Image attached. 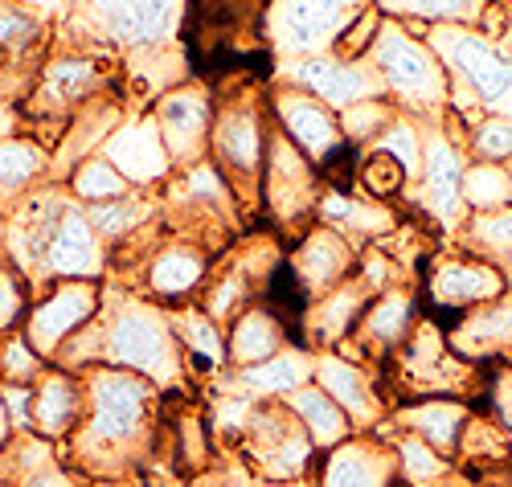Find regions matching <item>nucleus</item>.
<instances>
[{
	"label": "nucleus",
	"mask_w": 512,
	"mask_h": 487,
	"mask_svg": "<svg viewBox=\"0 0 512 487\" xmlns=\"http://www.w3.org/2000/svg\"><path fill=\"white\" fill-rule=\"evenodd\" d=\"M394 455H398V475L410 483V487H422V483H439L447 475V459L435 451V447H426L422 438L414 434H402L394 442Z\"/></svg>",
	"instance_id": "42"
},
{
	"label": "nucleus",
	"mask_w": 512,
	"mask_h": 487,
	"mask_svg": "<svg viewBox=\"0 0 512 487\" xmlns=\"http://www.w3.org/2000/svg\"><path fill=\"white\" fill-rule=\"evenodd\" d=\"M369 299H373V291L357 279V271L345 283H336L332 291L316 295L308 307V320H304V344H345L357 332Z\"/></svg>",
	"instance_id": "20"
},
{
	"label": "nucleus",
	"mask_w": 512,
	"mask_h": 487,
	"mask_svg": "<svg viewBox=\"0 0 512 487\" xmlns=\"http://www.w3.org/2000/svg\"><path fill=\"white\" fill-rule=\"evenodd\" d=\"M373 0H271L263 33L267 46L283 58L332 54L345 33Z\"/></svg>",
	"instance_id": "5"
},
{
	"label": "nucleus",
	"mask_w": 512,
	"mask_h": 487,
	"mask_svg": "<svg viewBox=\"0 0 512 487\" xmlns=\"http://www.w3.org/2000/svg\"><path fill=\"white\" fill-rule=\"evenodd\" d=\"M50 25L41 21L21 0H0V62L17 66L25 54H37L46 46Z\"/></svg>",
	"instance_id": "36"
},
{
	"label": "nucleus",
	"mask_w": 512,
	"mask_h": 487,
	"mask_svg": "<svg viewBox=\"0 0 512 487\" xmlns=\"http://www.w3.org/2000/svg\"><path fill=\"white\" fill-rule=\"evenodd\" d=\"M455 451H459V463L467 467V475L476 479V475H488L512 459V438L492 410H472L459 430Z\"/></svg>",
	"instance_id": "28"
},
{
	"label": "nucleus",
	"mask_w": 512,
	"mask_h": 487,
	"mask_svg": "<svg viewBox=\"0 0 512 487\" xmlns=\"http://www.w3.org/2000/svg\"><path fill=\"white\" fill-rule=\"evenodd\" d=\"M369 66L377 70L386 95H394L402 107L410 111H443L451 103V78L439 62V54L426 46V37L410 33L402 21L381 25L373 50H369Z\"/></svg>",
	"instance_id": "2"
},
{
	"label": "nucleus",
	"mask_w": 512,
	"mask_h": 487,
	"mask_svg": "<svg viewBox=\"0 0 512 487\" xmlns=\"http://www.w3.org/2000/svg\"><path fill=\"white\" fill-rule=\"evenodd\" d=\"M111 78H115V62L99 54L95 46H70V50L46 54V62L33 74V86L25 95V119L29 123L54 119L66 131L70 115L82 103L111 91Z\"/></svg>",
	"instance_id": "4"
},
{
	"label": "nucleus",
	"mask_w": 512,
	"mask_h": 487,
	"mask_svg": "<svg viewBox=\"0 0 512 487\" xmlns=\"http://www.w3.org/2000/svg\"><path fill=\"white\" fill-rule=\"evenodd\" d=\"M9 410H5V402H0V451H5V434H9Z\"/></svg>",
	"instance_id": "48"
},
{
	"label": "nucleus",
	"mask_w": 512,
	"mask_h": 487,
	"mask_svg": "<svg viewBox=\"0 0 512 487\" xmlns=\"http://www.w3.org/2000/svg\"><path fill=\"white\" fill-rule=\"evenodd\" d=\"M373 144H377V148H386V152H394V156L406 164L410 176L422 168V136H418V127H414L410 119H402V115H398L386 131H381Z\"/></svg>",
	"instance_id": "46"
},
{
	"label": "nucleus",
	"mask_w": 512,
	"mask_h": 487,
	"mask_svg": "<svg viewBox=\"0 0 512 487\" xmlns=\"http://www.w3.org/2000/svg\"><path fill=\"white\" fill-rule=\"evenodd\" d=\"M87 451H115L136 438L152 414V381L127 369H95L87 373Z\"/></svg>",
	"instance_id": "7"
},
{
	"label": "nucleus",
	"mask_w": 512,
	"mask_h": 487,
	"mask_svg": "<svg viewBox=\"0 0 512 487\" xmlns=\"http://www.w3.org/2000/svg\"><path fill=\"white\" fill-rule=\"evenodd\" d=\"M467 414L472 410H467L459 397H422V402L406 406L398 418L414 438H422L426 447H435L447 459V455H455V442H459Z\"/></svg>",
	"instance_id": "29"
},
{
	"label": "nucleus",
	"mask_w": 512,
	"mask_h": 487,
	"mask_svg": "<svg viewBox=\"0 0 512 487\" xmlns=\"http://www.w3.org/2000/svg\"><path fill=\"white\" fill-rule=\"evenodd\" d=\"M472 152L488 164H504L512 160V119L504 115H484L472 127Z\"/></svg>",
	"instance_id": "45"
},
{
	"label": "nucleus",
	"mask_w": 512,
	"mask_h": 487,
	"mask_svg": "<svg viewBox=\"0 0 512 487\" xmlns=\"http://www.w3.org/2000/svg\"><path fill=\"white\" fill-rule=\"evenodd\" d=\"M484 381H488V397H492V414L500 418V426L512 438V369H500V373H492Z\"/></svg>",
	"instance_id": "47"
},
{
	"label": "nucleus",
	"mask_w": 512,
	"mask_h": 487,
	"mask_svg": "<svg viewBox=\"0 0 512 487\" xmlns=\"http://www.w3.org/2000/svg\"><path fill=\"white\" fill-rule=\"evenodd\" d=\"M29 316V279L0 258V332H17Z\"/></svg>",
	"instance_id": "44"
},
{
	"label": "nucleus",
	"mask_w": 512,
	"mask_h": 487,
	"mask_svg": "<svg viewBox=\"0 0 512 487\" xmlns=\"http://www.w3.org/2000/svg\"><path fill=\"white\" fill-rule=\"evenodd\" d=\"M103 156L127 176V185H160L164 176L173 172V160H168V148L160 140L156 115L119 123L103 144Z\"/></svg>",
	"instance_id": "17"
},
{
	"label": "nucleus",
	"mask_w": 512,
	"mask_h": 487,
	"mask_svg": "<svg viewBox=\"0 0 512 487\" xmlns=\"http://www.w3.org/2000/svg\"><path fill=\"white\" fill-rule=\"evenodd\" d=\"M426 46L439 54L451 91L459 86L488 115L512 119V54L500 41H492L476 25H435L426 29Z\"/></svg>",
	"instance_id": "1"
},
{
	"label": "nucleus",
	"mask_w": 512,
	"mask_h": 487,
	"mask_svg": "<svg viewBox=\"0 0 512 487\" xmlns=\"http://www.w3.org/2000/svg\"><path fill=\"white\" fill-rule=\"evenodd\" d=\"M459 193H463V205L476 209V213H488V209H500L512 201V172L504 164H472L463 168V181H459Z\"/></svg>",
	"instance_id": "39"
},
{
	"label": "nucleus",
	"mask_w": 512,
	"mask_h": 487,
	"mask_svg": "<svg viewBox=\"0 0 512 487\" xmlns=\"http://www.w3.org/2000/svg\"><path fill=\"white\" fill-rule=\"evenodd\" d=\"M242 438H246L254 463H259L271 479H295L308 467V459L316 451V442L308 438L304 422L291 414V406L254 410L246 430H242Z\"/></svg>",
	"instance_id": "14"
},
{
	"label": "nucleus",
	"mask_w": 512,
	"mask_h": 487,
	"mask_svg": "<svg viewBox=\"0 0 512 487\" xmlns=\"http://www.w3.org/2000/svg\"><path fill=\"white\" fill-rule=\"evenodd\" d=\"M144 279H148V291L156 299H189L205 287L209 279V250L201 242H164L152 250L148 267H144Z\"/></svg>",
	"instance_id": "21"
},
{
	"label": "nucleus",
	"mask_w": 512,
	"mask_h": 487,
	"mask_svg": "<svg viewBox=\"0 0 512 487\" xmlns=\"http://www.w3.org/2000/svg\"><path fill=\"white\" fill-rule=\"evenodd\" d=\"M504 5H512V0H504Z\"/></svg>",
	"instance_id": "51"
},
{
	"label": "nucleus",
	"mask_w": 512,
	"mask_h": 487,
	"mask_svg": "<svg viewBox=\"0 0 512 487\" xmlns=\"http://www.w3.org/2000/svg\"><path fill=\"white\" fill-rule=\"evenodd\" d=\"M287 406H291V414L304 422V430H308V438L316 442V447H324V451H332V447H340V442L349 438V430H353V422H349V414L340 410L332 397L320 389V385H300L295 393H287Z\"/></svg>",
	"instance_id": "31"
},
{
	"label": "nucleus",
	"mask_w": 512,
	"mask_h": 487,
	"mask_svg": "<svg viewBox=\"0 0 512 487\" xmlns=\"http://www.w3.org/2000/svg\"><path fill=\"white\" fill-rule=\"evenodd\" d=\"M459 181H463V160H459L455 144L443 140L439 131L426 136L422 140V201H426V213L451 221L463 209Z\"/></svg>",
	"instance_id": "26"
},
{
	"label": "nucleus",
	"mask_w": 512,
	"mask_h": 487,
	"mask_svg": "<svg viewBox=\"0 0 512 487\" xmlns=\"http://www.w3.org/2000/svg\"><path fill=\"white\" fill-rule=\"evenodd\" d=\"M287 262H291V271L300 275V283L308 287V295L316 299V295L332 291L336 283H345L357 271V250L340 230L312 226V230H304L300 246L287 254Z\"/></svg>",
	"instance_id": "18"
},
{
	"label": "nucleus",
	"mask_w": 512,
	"mask_h": 487,
	"mask_svg": "<svg viewBox=\"0 0 512 487\" xmlns=\"http://www.w3.org/2000/svg\"><path fill=\"white\" fill-rule=\"evenodd\" d=\"M463 242H467V254L484 258L504 279L512 275V209L472 213V221L463 226Z\"/></svg>",
	"instance_id": "32"
},
{
	"label": "nucleus",
	"mask_w": 512,
	"mask_h": 487,
	"mask_svg": "<svg viewBox=\"0 0 512 487\" xmlns=\"http://www.w3.org/2000/svg\"><path fill=\"white\" fill-rule=\"evenodd\" d=\"M267 107H271V123L283 131V136L300 148L312 164H324L340 144H345V131H340V115L320 103L316 95L300 91V86H275L267 91Z\"/></svg>",
	"instance_id": "13"
},
{
	"label": "nucleus",
	"mask_w": 512,
	"mask_h": 487,
	"mask_svg": "<svg viewBox=\"0 0 512 487\" xmlns=\"http://www.w3.org/2000/svg\"><path fill=\"white\" fill-rule=\"evenodd\" d=\"M312 373H316V361L295 344V348H283V352H275V357H267L259 365H246L242 385L254 389V393H295L300 385L312 381Z\"/></svg>",
	"instance_id": "33"
},
{
	"label": "nucleus",
	"mask_w": 512,
	"mask_h": 487,
	"mask_svg": "<svg viewBox=\"0 0 512 487\" xmlns=\"http://www.w3.org/2000/svg\"><path fill=\"white\" fill-rule=\"evenodd\" d=\"M287 82L300 86V91H308V95H316L320 103H328L336 115L345 107H353V103L386 95V86H381V78L369 62H345L336 54L291 58L287 62Z\"/></svg>",
	"instance_id": "15"
},
{
	"label": "nucleus",
	"mask_w": 512,
	"mask_h": 487,
	"mask_svg": "<svg viewBox=\"0 0 512 487\" xmlns=\"http://www.w3.org/2000/svg\"><path fill=\"white\" fill-rule=\"evenodd\" d=\"M508 291L504 275L488 267L476 254H459V258H435L431 271L422 279V316H431L443 332H451L472 307H484Z\"/></svg>",
	"instance_id": "9"
},
{
	"label": "nucleus",
	"mask_w": 512,
	"mask_h": 487,
	"mask_svg": "<svg viewBox=\"0 0 512 487\" xmlns=\"http://www.w3.org/2000/svg\"><path fill=\"white\" fill-rule=\"evenodd\" d=\"M70 193L82 197V201H91V205H103V201L127 197L132 185H127V176L107 156H87L70 172Z\"/></svg>",
	"instance_id": "40"
},
{
	"label": "nucleus",
	"mask_w": 512,
	"mask_h": 487,
	"mask_svg": "<svg viewBox=\"0 0 512 487\" xmlns=\"http://www.w3.org/2000/svg\"><path fill=\"white\" fill-rule=\"evenodd\" d=\"M87 414V385L82 377H70L66 369L41 373V381H33V426L41 434H66L82 422Z\"/></svg>",
	"instance_id": "25"
},
{
	"label": "nucleus",
	"mask_w": 512,
	"mask_h": 487,
	"mask_svg": "<svg viewBox=\"0 0 512 487\" xmlns=\"http://www.w3.org/2000/svg\"><path fill=\"white\" fill-rule=\"evenodd\" d=\"M394 119H398V107L377 95V99H365V103H353V107L340 111V131H345L349 144L361 148V144H373Z\"/></svg>",
	"instance_id": "41"
},
{
	"label": "nucleus",
	"mask_w": 512,
	"mask_h": 487,
	"mask_svg": "<svg viewBox=\"0 0 512 487\" xmlns=\"http://www.w3.org/2000/svg\"><path fill=\"white\" fill-rule=\"evenodd\" d=\"M320 197H324V181L316 164L271 123L267 160H263V205L275 217V226L304 230L320 209Z\"/></svg>",
	"instance_id": "8"
},
{
	"label": "nucleus",
	"mask_w": 512,
	"mask_h": 487,
	"mask_svg": "<svg viewBox=\"0 0 512 487\" xmlns=\"http://www.w3.org/2000/svg\"><path fill=\"white\" fill-rule=\"evenodd\" d=\"M418 307H422L418 295H410L402 287H390V291L373 295L369 307H365V316H361V324H357V332H353V344H361L365 357H377V361L394 357L398 344L422 320Z\"/></svg>",
	"instance_id": "19"
},
{
	"label": "nucleus",
	"mask_w": 512,
	"mask_h": 487,
	"mask_svg": "<svg viewBox=\"0 0 512 487\" xmlns=\"http://www.w3.org/2000/svg\"><path fill=\"white\" fill-rule=\"evenodd\" d=\"M103 312V287L99 279H54L50 291L37 303H29V316L21 324L25 340L41 352L46 361L58 357V348L82 332Z\"/></svg>",
	"instance_id": "11"
},
{
	"label": "nucleus",
	"mask_w": 512,
	"mask_h": 487,
	"mask_svg": "<svg viewBox=\"0 0 512 487\" xmlns=\"http://www.w3.org/2000/svg\"><path fill=\"white\" fill-rule=\"evenodd\" d=\"M316 385L349 414L353 426H373L381 418V397H377L381 381L369 377L361 365H353L345 357H320L316 361Z\"/></svg>",
	"instance_id": "22"
},
{
	"label": "nucleus",
	"mask_w": 512,
	"mask_h": 487,
	"mask_svg": "<svg viewBox=\"0 0 512 487\" xmlns=\"http://www.w3.org/2000/svg\"><path fill=\"white\" fill-rule=\"evenodd\" d=\"M107 267L103 254V238L95 234L87 209L66 205V213L58 217V226L46 242V254H41V275L37 279H95Z\"/></svg>",
	"instance_id": "16"
},
{
	"label": "nucleus",
	"mask_w": 512,
	"mask_h": 487,
	"mask_svg": "<svg viewBox=\"0 0 512 487\" xmlns=\"http://www.w3.org/2000/svg\"><path fill=\"white\" fill-rule=\"evenodd\" d=\"M82 21L95 41L148 50L181 33L185 0H82Z\"/></svg>",
	"instance_id": "10"
},
{
	"label": "nucleus",
	"mask_w": 512,
	"mask_h": 487,
	"mask_svg": "<svg viewBox=\"0 0 512 487\" xmlns=\"http://www.w3.org/2000/svg\"><path fill=\"white\" fill-rule=\"evenodd\" d=\"M0 246H5V217H0Z\"/></svg>",
	"instance_id": "49"
},
{
	"label": "nucleus",
	"mask_w": 512,
	"mask_h": 487,
	"mask_svg": "<svg viewBox=\"0 0 512 487\" xmlns=\"http://www.w3.org/2000/svg\"><path fill=\"white\" fill-rule=\"evenodd\" d=\"M287 344H291L287 328L267 312L263 303H254V307H246V312L230 324L226 357H230L238 369H246V365H259V361L275 357V352H283Z\"/></svg>",
	"instance_id": "27"
},
{
	"label": "nucleus",
	"mask_w": 512,
	"mask_h": 487,
	"mask_svg": "<svg viewBox=\"0 0 512 487\" xmlns=\"http://www.w3.org/2000/svg\"><path fill=\"white\" fill-rule=\"evenodd\" d=\"M103 316V365L140 373L156 385L177 381L185 369L181 344L173 332V320H168L160 307L152 303H123L119 312H99Z\"/></svg>",
	"instance_id": "3"
},
{
	"label": "nucleus",
	"mask_w": 512,
	"mask_h": 487,
	"mask_svg": "<svg viewBox=\"0 0 512 487\" xmlns=\"http://www.w3.org/2000/svg\"><path fill=\"white\" fill-rule=\"evenodd\" d=\"M390 21H402L410 33L435 29V25H476L488 0H373Z\"/></svg>",
	"instance_id": "30"
},
{
	"label": "nucleus",
	"mask_w": 512,
	"mask_h": 487,
	"mask_svg": "<svg viewBox=\"0 0 512 487\" xmlns=\"http://www.w3.org/2000/svg\"><path fill=\"white\" fill-rule=\"evenodd\" d=\"M156 127L168 148L173 168H189L205 160L213 131V91L201 82H181L156 99Z\"/></svg>",
	"instance_id": "12"
},
{
	"label": "nucleus",
	"mask_w": 512,
	"mask_h": 487,
	"mask_svg": "<svg viewBox=\"0 0 512 487\" xmlns=\"http://www.w3.org/2000/svg\"><path fill=\"white\" fill-rule=\"evenodd\" d=\"M394 381L414 393V397H455L463 389H472V373H476V361L459 357L451 348V336L431 320L422 316L414 324V332L398 344L394 357H386Z\"/></svg>",
	"instance_id": "6"
},
{
	"label": "nucleus",
	"mask_w": 512,
	"mask_h": 487,
	"mask_svg": "<svg viewBox=\"0 0 512 487\" xmlns=\"http://www.w3.org/2000/svg\"><path fill=\"white\" fill-rule=\"evenodd\" d=\"M398 479V455L377 442H340L324 459L320 487H390Z\"/></svg>",
	"instance_id": "24"
},
{
	"label": "nucleus",
	"mask_w": 512,
	"mask_h": 487,
	"mask_svg": "<svg viewBox=\"0 0 512 487\" xmlns=\"http://www.w3.org/2000/svg\"><path fill=\"white\" fill-rule=\"evenodd\" d=\"M447 336L451 348L467 361H488L496 352H512V291L484 307H472Z\"/></svg>",
	"instance_id": "23"
},
{
	"label": "nucleus",
	"mask_w": 512,
	"mask_h": 487,
	"mask_svg": "<svg viewBox=\"0 0 512 487\" xmlns=\"http://www.w3.org/2000/svg\"><path fill=\"white\" fill-rule=\"evenodd\" d=\"M87 217H91V226H95V234H99L103 242H123V238L140 234V230L148 226V221H152V205L127 193V197H115V201L91 205V209H87Z\"/></svg>",
	"instance_id": "38"
},
{
	"label": "nucleus",
	"mask_w": 512,
	"mask_h": 487,
	"mask_svg": "<svg viewBox=\"0 0 512 487\" xmlns=\"http://www.w3.org/2000/svg\"><path fill=\"white\" fill-rule=\"evenodd\" d=\"M41 373H46V357L25 340V332H5V340H0V377H5V385H33Z\"/></svg>",
	"instance_id": "43"
},
{
	"label": "nucleus",
	"mask_w": 512,
	"mask_h": 487,
	"mask_svg": "<svg viewBox=\"0 0 512 487\" xmlns=\"http://www.w3.org/2000/svg\"><path fill=\"white\" fill-rule=\"evenodd\" d=\"M99 487H123V483H99Z\"/></svg>",
	"instance_id": "50"
},
{
	"label": "nucleus",
	"mask_w": 512,
	"mask_h": 487,
	"mask_svg": "<svg viewBox=\"0 0 512 487\" xmlns=\"http://www.w3.org/2000/svg\"><path fill=\"white\" fill-rule=\"evenodd\" d=\"M406 185H410V172H406V164H402L394 152L377 148V144H369V152H361V164H357V193H365L369 201L386 205V201L402 197Z\"/></svg>",
	"instance_id": "37"
},
{
	"label": "nucleus",
	"mask_w": 512,
	"mask_h": 487,
	"mask_svg": "<svg viewBox=\"0 0 512 487\" xmlns=\"http://www.w3.org/2000/svg\"><path fill=\"white\" fill-rule=\"evenodd\" d=\"M41 172H50V148L41 140H0V197H25Z\"/></svg>",
	"instance_id": "34"
},
{
	"label": "nucleus",
	"mask_w": 512,
	"mask_h": 487,
	"mask_svg": "<svg viewBox=\"0 0 512 487\" xmlns=\"http://www.w3.org/2000/svg\"><path fill=\"white\" fill-rule=\"evenodd\" d=\"M181 344V357L201 365V369H218L226 361V336L218 328V320H209L201 307H185L181 316H168Z\"/></svg>",
	"instance_id": "35"
}]
</instances>
